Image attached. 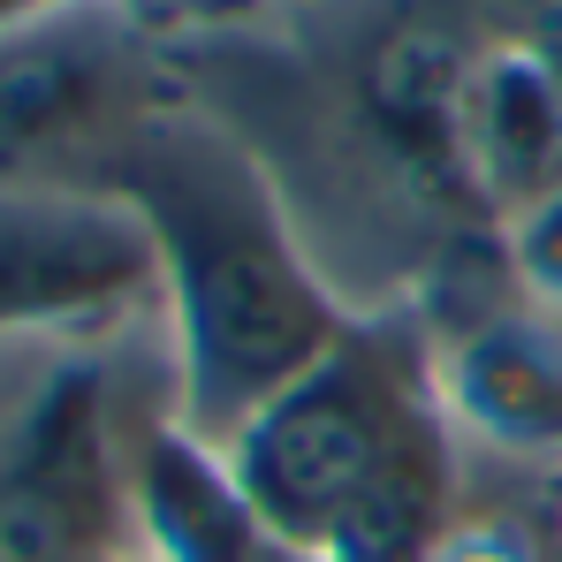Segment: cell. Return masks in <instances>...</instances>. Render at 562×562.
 Wrapping results in <instances>:
<instances>
[{
  "mask_svg": "<svg viewBox=\"0 0 562 562\" xmlns=\"http://www.w3.org/2000/svg\"><path fill=\"white\" fill-rule=\"evenodd\" d=\"M176 411H122V342L0 358V562H122L145 548L137 464Z\"/></svg>",
  "mask_w": 562,
  "mask_h": 562,
  "instance_id": "3957f363",
  "label": "cell"
},
{
  "mask_svg": "<svg viewBox=\"0 0 562 562\" xmlns=\"http://www.w3.org/2000/svg\"><path fill=\"white\" fill-rule=\"evenodd\" d=\"M145 23H160L168 38H205L221 31V8H244V0H130Z\"/></svg>",
  "mask_w": 562,
  "mask_h": 562,
  "instance_id": "9c48e42d",
  "label": "cell"
},
{
  "mask_svg": "<svg viewBox=\"0 0 562 562\" xmlns=\"http://www.w3.org/2000/svg\"><path fill=\"white\" fill-rule=\"evenodd\" d=\"M457 441L509 464H562V319L517 281L486 304H411Z\"/></svg>",
  "mask_w": 562,
  "mask_h": 562,
  "instance_id": "8992f818",
  "label": "cell"
},
{
  "mask_svg": "<svg viewBox=\"0 0 562 562\" xmlns=\"http://www.w3.org/2000/svg\"><path fill=\"white\" fill-rule=\"evenodd\" d=\"M122 562H168V555L160 548H137V555H122Z\"/></svg>",
  "mask_w": 562,
  "mask_h": 562,
  "instance_id": "30bf717a",
  "label": "cell"
},
{
  "mask_svg": "<svg viewBox=\"0 0 562 562\" xmlns=\"http://www.w3.org/2000/svg\"><path fill=\"white\" fill-rule=\"evenodd\" d=\"M471 15L502 46H525V54H555L562 46V0H471Z\"/></svg>",
  "mask_w": 562,
  "mask_h": 562,
  "instance_id": "ba28073f",
  "label": "cell"
},
{
  "mask_svg": "<svg viewBox=\"0 0 562 562\" xmlns=\"http://www.w3.org/2000/svg\"><path fill=\"white\" fill-rule=\"evenodd\" d=\"M160 335V244L122 190H0V358Z\"/></svg>",
  "mask_w": 562,
  "mask_h": 562,
  "instance_id": "5b68a950",
  "label": "cell"
},
{
  "mask_svg": "<svg viewBox=\"0 0 562 562\" xmlns=\"http://www.w3.org/2000/svg\"><path fill=\"white\" fill-rule=\"evenodd\" d=\"M176 106V38L130 0H46L0 23V190H122Z\"/></svg>",
  "mask_w": 562,
  "mask_h": 562,
  "instance_id": "277c9868",
  "label": "cell"
},
{
  "mask_svg": "<svg viewBox=\"0 0 562 562\" xmlns=\"http://www.w3.org/2000/svg\"><path fill=\"white\" fill-rule=\"evenodd\" d=\"M213 464L259 532L304 562H434L464 517V441L411 304L358 312Z\"/></svg>",
  "mask_w": 562,
  "mask_h": 562,
  "instance_id": "7a4b0ae2",
  "label": "cell"
},
{
  "mask_svg": "<svg viewBox=\"0 0 562 562\" xmlns=\"http://www.w3.org/2000/svg\"><path fill=\"white\" fill-rule=\"evenodd\" d=\"M122 198L160 244V342L176 434L221 457L259 403L312 373L358 319L304 244L267 160L183 92L137 145Z\"/></svg>",
  "mask_w": 562,
  "mask_h": 562,
  "instance_id": "6da1fadb",
  "label": "cell"
},
{
  "mask_svg": "<svg viewBox=\"0 0 562 562\" xmlns=\"http://www.w3.org/2000/svg\"><path fill=\"white\" fill-rule=\"evenodd\" d=\"M434 562H548L540 532H525L517 517H486V509H464L449 525V540L434 548Z\"/></svg>",
  "mask_w": 562,
  "mask_h": 562,
  "instance_id": "52a82bcc",
  "label": "cell"
}]
</instances>
